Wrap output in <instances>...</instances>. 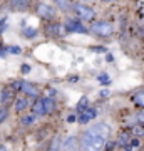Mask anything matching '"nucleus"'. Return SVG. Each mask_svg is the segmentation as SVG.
Here are the masks:
<instances>
[{
  "mask_svg": "<svg viewBox=\"0 0 144 151\" xmlns=\"http://www.w3.org/2000/svg\"><path fill=\"white\" fill-rule=\"evenodd\" d=\"M109 136H111V128L106 123H97L84 131L80 143L84 151H102Z\"/></svg>",
  "mask_w": 144,
  "mask_h": 151,
  "instance_id": "1",
  "label": "nucleus"
},
{
  "mask_svg": "<svg viewBox=\"0 0 144 151\" xmlns=\"http://www.w3.org/2000/svg\"><path fill=\"white\" fill-rule=\"evenodd\" d=\"M91 32L96 34V35H99V37H109V35H112V32H114V27H112L111 22H96V24H92L91 25Z\"/></svg>",
  "mask_w": 144,
  "mask_h": 151,
  "instance_id": "2",
  "label": "nucleus"
},
{
  "mask_svg": "<svg viewBox=\"0 0 144 151\" xmlns=\"http://www.w3.org/2000/svg\"><path fill=\"white\" fill-rule=\"evenodd\" d=\"M14 89H19V91H22V92H25L27 96H39V89L35 86H32L30 82H22V81H17V82H14Z\"/></svg>",
  "mask_w": 144,
  "mask_h": 151,
  "instance_id": "3",
  "label": "nucleus"
},
{
  "mask_svg": "<svg viewBox=\"0 0 144 151\" xmlns=\"http://www.w3.org/2000/svg\"><path fill=\"white\" fill-rule=\"evenodd\" d=\"M64 30H67V32H74V34H87L85 27L79 22V19H69V20L65 22Z\"/></svg>",
  "mask_w": 144,
  "mask_h": 151,
  "instance_id": "4",
  "label": "nucleus"
},
{
  "mask_svg": "<svg viewBox=\"0 0 144 151\" xmlns=\"http://www.w3.org/2000/svg\"><path fill=\"white\" fill-rule=\"evenodd\" d=\"M37 14L39 17H42V19H47V20H52L54 15H55V9L52 5H49V4H39L37 7Z\"/></svg>",
  "mask_w": 144,
  "mask_h": 151,
  "instance_id": "5",
  "label": "nucleus"
},
{
  "mask_svg": "<svg viewBox=\"0 0 144 151\" xmlns=\"http://www.w3.org/2000/svg\"><path fill=\"white\" fill-rule=\"evenodd\" d=\"M74 10L75 14L79 15L80 20H92L94 19V10L92 9H89V7H85V5H74Z\"/></svg>",
  "mask_w": 144,
  "mask_h": 151,
  "instance_id": "6",
  "label": "nucleus"
},
{
  "mask_svg": "<svg viewBox=\"0 0 144 151\" xmlns=\"http://www.w3.org/2000/svg\"><path fill=\"white\" fill-rule=\"evenodd\" d=\"M14 97H15V89L12 86H9V87H5L4 91H2V97H0V103L4 104V106H9V104L14 101Z\"/></svg>",
  "mask_w": 144,
  "mask_h": 151,
  "instance_id": "7",
  "label": "nucleus"
},
{
  "mask_svg": "<svg viewBox=\"0 0 144 151\" xmlns=\"http://www.w3.org/2000/svg\"><path fill=\"white\" fill-rule=\"evenodd\" d=\"M97 116V111L96 109H91V108H87L84 109V111H80L79 113V123L80 124H87L89 121H92V119Z\"/></svg>",
  "mask_w": 144,
  "mask_h": 151,
  "instance_id": "8",
  "label": "nucleus"
},
{
  "mask_svg": "<svg viewBox=\"0 0 144 151\" xmlns=\"http://www.w3.org/2000/svg\"><path fill=\"white\" fill-rule=\"evenodd\" d=\"M34 116H44L45 114V106H44V99H37L32 106Z\"/></svg>",
  "mask_w": 144,
  "mask_h": 151,
  "instance_id": "9",
  "label": "nucleus"
},
{
  "mask_svg": "<svg viewBox=\"0 0 144 151\" xmlns=\"http://www.w3.org/2000/svg\"><path fill=\"white\" fill-rule=\"evenodd\" d=\"M30 5V0H10V7L14 10H25Z\"/></svg>",
  "mask_w": 144,
  "mask_h": 151,
  "instance_id": "10",
  "label": "nucleus"
},
{
  "mask_svg": "<svg viewBox=\"0 0 144 151\" xmlns=\"http://www.w3.org/2000/svg\"><path fill=\"white\" fill-rule=\"evenodd\" d=\"M64 148H65V151H77V139L74 136H69L64 143Z\"/></svg>",
  "mask_w": 144,
  "mask_h": 151,
  "instance_id": "11",
  "label": "nucleus"
},
{
  "mask_svg": "<svg viewBox=\"0 0 144 151\" xmlns=\"http://www.w3.org/2000/svg\"><path fill=\"white\" fill-rule=\"evenodd\" d=\"M55 2H57V5H59V9L62 12H69L70 9H72V2H70V0H55Z\"/></svg>",
  "mask_w": 144,
  "mask_h": 151,
  "instance_id": "12",
  "label": "nucleus"
},
{
  "mask_svg": "<svg viewBox=\"0 0 144 151\" xmlns=\"http://www.w3.org/2000/svg\"><path fill=\"white\" fill-rule=\"evenodd\" d=\"M44 106H45V114L52 113L55 109V103H54L52 97H44Z\"/></svg>",
  "mask_w": 144,
  "mask_h": 151,
  "instance_id": "13",
  "label": "nucleus"
},
{
  "mask_svg": "<svg viewBox=\"0 0 144 151\" xmlns=\"http://www.w3.org/2000/svg\"><path fill=\"white\" fill-rule=\"evenodd\" d=\"M27 106H29V101H27V97H19V99L15 101V111H19V113H20V111H24Z\"/></svg>",
  "mask_w": 144,
  "mask_h": 151,
  "instance_id": "14",
  "label": "nucleus"
},
{
  "mask_svg": "<svg viewBox=\"0 0 144 151\" xmlns=\"http://www.w3.org/2000/svg\"><path fill=\"white\" fill-rule=\"evenodd\" d=\"M131 141H133V134H128V133H124V134H121V138H119V141H117V145L124 148V146H128Z\"/></svg>",
  "mask_w": 144,
  "mask_h": 151,
  "instance_id": "15",
  "label": "nucleus"
},
{
  "mask_svg": "<svg viewBox=\"0 0 144 151\" xmlns=\"http://www.w3.org/2000/svg\"><path fill=\"white\" fill-rule=\"evenodd\" d=\"M133 101L138 106H141V108H144V91H139V92H136L133 96Z\"/></svg>",
  "mask_w": 144,
  "mask_h": 151,
  "instance_id": "16",
  "label": "nucleus"
},
{
  "mask_svg": "<svg viewBox=\"0 0 144 151\" xmlns=\"http://www.w3.org/2000/svg\"><path fill=\"white\" fill-rule=\"evenodd\" d=\"M59 150H60V138L55 136V138H52V143H50L49 151H59Z\"/></svg>",
  "mask_w": 144,
  "mask_h": 151,
  "instance_id": "17",
  "label": "nucleus"
},
{
  "mask_svg": "<svg viewBox=\"0 0 144 151\" xmlns=\"http://www.w3.org/2000/svg\"><path fill=\"white\" fill-rule=\"evenodd\" d=\"M139 145H141V143H139V139H136V138H134V139L131 141L128 146H124V151H136L139 148Z\"/></svg>",
  "mask_w": 144,
  "mask_h": 151,
  "instance_id": "18",
  "label": "nucleus"
},
{
  "mask_svg": "<svg viewBox=\"0 0 144 151\" xmlns=\"http://www.w3.org/2000/svg\"><path fill=\"white\" fill-rule=\"evenodd\" d=\"M131 123H134V126H136V124H144V111H141L139 114L133 116V118H131Z\"/></svg>",
  "mask_w": 144,
  "mask_h": 151,
  "instance_id": "19",
  "label": "nucleus"
},
{
  "mask_svg": "<svg viewBox=\"0 0 144 151\" xmlns=\"http://www.w3.org/2000/svg\"><path fill=\"white\" fill-rule=\"evenodd\" d=\"M87 104H89V99H87V97H80V101L79 103H77V106H75V108H77V111H84V109H87Z\"/></svg>",
  "mask_w": 144,
  "mask_h": 151,
  "instance_id": "20",
  "label": "nucleus"
},
{
  "mask_svg": "<svg viewBox=\"0 0 144 151\" xmlns=\"http://www.w3.org/2000/svg\"><path fill=\"white\" fill-rule=\"evenodd\" d=\"M24 35H25V37H35V35H37V30H35V29L34 27H25L24 29Z\"/></svg>",
  "mask_w": 144,
  "mask_h": 151,
  "instance_id": "21",
  "label": "nucleus"
},
{
  "mask_svg": "<svg viewBox=\"0 0 144 151\" xmlns=\"http://www.w3.org/2000/svg\"><path fill=\"white\" fill-rule=\"evenodd\" d=\"M62 25H57V24H55V25H50V27H49V34H52V35H60V32L59 30H62Z\"/></svg>",
  "mask_w": 144,
  "mask_h": 151,
  "instance_id": "22",
  "label": "nucleus"
},
{
  "mask_svg": "<svg viewBox=\"0 0 144 151\" xmlns=\"http://www.w3.org/2000/svg\"><path fill=\"white\" fill-rule=\"evenodd\" d=\"M34 121H35V116H34V114H29L25 118H22V124H24V126H30Z\"/></svg>",
  "mask_w": 144,
  "mask_h": 151,
  "instance_id": "23",
  "label": "nucleus"
},
{
  "mask_svg": "<svg viewBox=\"0 0 144 151\" xmlns=\"http://www.w3.org/2000/svg\"><path fill=\"white\" fill-rule=\"evenodd\" d=\"M133 133L134 134H144V124H136V126H133Z\"/></svg>",
  "mask_w": 144,
  "mask_h": 151,
  "instance_id": "24",
  "label": "nucleus"
},
{
  "mask_svg": "<svg viewBox=\"0 0 144 151\" xmlns=\"http://www.w3.org/2000/svg\"><path fill=\"white\" fill-rule=\"evenodd\" d=\"M7 116H9V111H7V108H2L0 109V123H4L7 119Z\"/></svg>",
  "mask_w": 144,
  "mask_h": 151,
  "instance_id": "25",
  "label": "nucleus"
},
{
  "mask_svg": "<svg viewBox=\"0 0 144 151\" xmlns=\"http://www.w3.org/2000/svg\"><path fill=\"white\" fill-rule=\"evenodd\" d=\"M99 81H101L102 84H109L111 79H109V76H107V74H101V76H99Z\"/></svg>",
  "mask_w": 144,
  "mask_h": 151,
  "instance_id": "26",
  "label": "nucleus"
},
{
  "mask_svg": "<svg viewBox=\"0 0 144 151\" xmlns=\"http://www.w3.org/2000/svg\"><path fill=\"white\" fill-rule=\"evenodd\" d=\"M5 27H7V24H5V17H0V34L5 30Z\"/></svg>",
  "mask_w": 144,
  "mask_h": 151,
  "instance_id": "27",
  "label": "nucleus"
},
{
  "mask_svg": "<svg viewBox=\"0 0 144 151\" xmlns=\"http://www.w3.org/2000/svg\"><path fill=\"white\" fill-rule=\"evenodd\" d=\"M22 72H24V74H29V72H30V65L24 64V65H22Z\"/></svg>",
  "mask_w": 144,
  "mask_h": 151,
  "instance_id": "28",
  "label": "nucleus"
},
{
  "mask_svg": "<svg viewBox=\"0 0 144 151\" xmlns=\"http://www.w3.org/2000/svg\"><path fill=\"white\" fill-rule=\"evenodd\" d=\"M10 52H14V54H20V47H10Z\"/></svg>",
  "mask_w": 144,
  "mask_h": 151,
  "instance_id": "29",
  "label": "nucleus"
},
{
  "mask_svg": "<svg viewBox=\"0 0 144 151\" xmlns=\"http://www.w3.org/2000/svg\"><path fill=\"white\" fill-rule=\"evenodd\" d=\"M109 96V91H107V89H102L101 91V97H107Z\"/></svg>",
  "mask_w": 144,
  "mask_h": 151,
  "instance_id": "30",
  "label": "nucleus"
},
{
  "mask_svg": "<svg viewBox=\"0 0 144 151\" xmlns=\"http://www.w3.org/2000/svg\"><path fill=\"white\" fill-rule=\"evenodd\" d=\"M67 121H69V123H74V121H75V116H69V118H67Z\"/></svg>",
  "mask_w": 144,
  "mask_h": 151,
  "instance_id": "31",
  "label": "nucleus"
},
{
  "mask_svg": "<svg viewBox=\"0 0 144 151\" xmlns=\"http://www.w3.org/2000/svg\"><path fill=\"white\" fill-rule=\"evenodd\" d=\"M141 10H143V14H144V0H141Z\"/></svg>",
  "mask_w": 144,
  "mask_h": 151,
  "instance_id": "32",
  "label": "nucleus"
},
{
  "mask_svg": "<svg viewBox=\"0 0 144 151\" xmlns=\"http://www.w3.org/2000/svg\"><path fill=\"white\" fill-rule=\"evenodd\" d=\"M0 151H7V150L4 148V146H0Z\"/></svg>",
  "mask_w": 144,
  "mask_h": 151,
  "instance_id": "33",
  "label": "nucleus"
}]
</instances>
